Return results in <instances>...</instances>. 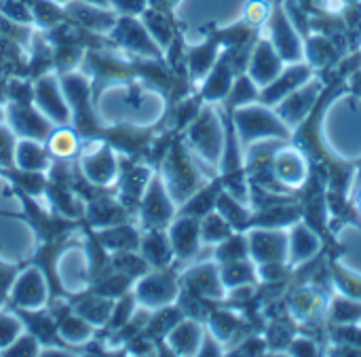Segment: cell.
Segmentation results:
<instances>
[{"label": "cell", "instance_id": "cell-1", "mask_svg": "<svg viewBox=\"0 0 361 357\" xmlns=\"http://www.w3.org/2000/svg\"><path fill=\"white\" fill-rule=\"evenodd\" d=\"M66 15H68V21H74L76 25L87 28V30H95V32L112 30L116 23L114 13L102 11V6H95V4L82 2V0L68 2Z\"/></svg>", "mask_w": 361, "mask_h": 357}, {"label": "cell", "instance_id": "cell-2", "mask_svg": "<svg viewBox=\"0 0 361 357\" xmlns=\"http://www.w3.org/2000/svg\"><path fill=\"white\" fill-rule=\"evenodd\" d=\"M112 36L116 38V42L125 44L129 49L142 51L146 55H159L148 32L131 15H123L121 19H116L114 28H112Z\"/></svg>", "mask_w": 361, "mask_h": 357}, {"label": "cell", "instance_id": "cell-3", "mask_svg": "<svg viewBox=\"0 0 361 357\" xmlns=\"http://www.w3.org/2000/svg\"><path fill=\"white\" fill-rule=\"evenodd\" d=\"M32 19L40 25V28H55L63 21H68L66 8L57 6V2L53 0H27Z\"/></svg>", "mask_w": 361, "mask_h": 357}, {"label": "cell", "instance_id": "cell-4", "mask_svg": "<svg viewBox=\"0 0 361 357\" xmlns=\"http://www.w3.org/2000/svg\"><path fill=\"white\" fill-rule=\"evenodd\" d=\"M171 292L173 288L165 277H150L140 286L137 296L146 301V305H159V301H165L167 296H171Z\"/></svg>", "mask_w": 361, "mask_h": 357}, {"label": "cell", "instance_id": "cell-5", "mask_svg": "<svg viewBox=\"0 0 361 357\" xmlns=\"http://www.w3.org/2000/svg\"><path fill=\"white\" fill-rule=\"evenodd\" d=\"M13 123H15V127L21 131V133H25V135H44V121L38 116V114H34L30 108H23V106H15L13 108Z\"/></svg>", "mask_w": 361, "mask_h": 357}, {"label": "cell", "instance_id": "cell-6", "mask_svg": "<svg viewBox=\"0 0 361 357\" xmlns=\"http://www.w3.org/2000/svg\"><path fill=\"white\" fill-rule=\"evenodd\" d=\"M116 11H121L123 15H135V13H144L146 0H110Z\"/></svg>", "mask_w": 361, "mask_h": 357}, {"label": "cell", "instance_id": "cell-7", "mask_svg": "<svg viewBox=\"0 0 361 357\" xmlns=\"http://www.w3.org/2000/svg\"><path fill=\"white\" fill-rule=\"evenodd\" d=\"M19 330V324L13 322V317H0V347H4L6 343H11L15 337V332Z\"/></svg>", "mask_w": 361, "mask_h": 357}, {"label": "cell", "instance_id": "cell-8", "mask_svg": "<svg viewBox=\"0 0 361 357\" xmlns=\"http://www.w3.org/2000/svg\"><path fill=\"white\" fill-rule=\"evenodd\" d=\"M82 2H89V4H95V6H106V4H110V0H82Z\"/></svg>", "mask_w": 361, "mask_h": 357}, {"label": "cell", "instance_id": "cell-9", "mask_svg": "<svg viewBox=\"0 0 361 357\" xmlns=\"http://www.w3.org/2000/svg\"><path fill=\"white\" fill-rule=\"evenodd\" d=\"M53 2H70V0H53Z\"/></svg>", "mask_w": 361, "mask_h": 357}]
</instances>
